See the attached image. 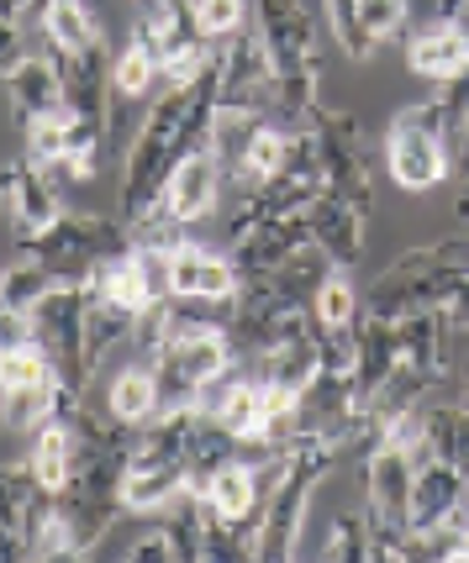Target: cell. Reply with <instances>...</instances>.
I'll list each match as a JSON object with an SVG mask.
<instances>
[{"mask_svg":"<svg viewBox=\"0 0 469 563\" xmlns=\"http://www.w3.org/2000/svg\"><path fill=\"white\" fill-rule=\"evenodd\" d=\"M190 106H196V85L159 90V100H149V111H143V122H138L132 143H127V158H122V221H132L138 211H149L174 164H179L185 153H196L190 137H185Z\"/></svg>","mask_w":469,"mask_h":563,"instance_id":"obj_1","label":"cell"},{"mask_svg":"<svg viewBox=\"0 0 469 563\" xmlns=\"http://www.w3.org/2000/svg\"><path fill=\"white\" fill-rule=\"evenodd\" d=\"M338 442L327 438H301L291 448V464L285 474L264 490V506H259V542H253V563H285L301 553V532H306V516H312V500H317L327 468L338 464Z\"/></svg>","mask_w":469,"mask_h":563,"instance_id":"obj_2","label":"cell"},{"mask_svg":"<svg viewBox=\"0 0 469 563\" xmlns=\"http://www.w3.org/2000/svg\"><path fill=\"white\" fill-rule=\"evenodd\" d=\"M385 169L406 196H427L454 174V117L444 90L401 106L385 126Z\"/></svg>","mask_w":469,"mask_h":563,"instance_id":"obj_3","label":"cell"},{"mask_svg":"<svg viewBox=\"0 0 469 563\" xmlns=\"http://www.w3.org/2000/svg\"><path fill=\"white\" fill-rule=\"evenodd\" d=\"M26 258L48 264L58 279H90V274L127 247V221L122 217H96V211H64V217L32 232L26 243H17Z\"/></svg>","mask_w":469,"mask_h":563,"instance_id":"obj_4","label":"cell"},{"mask_svg":"<svg viewBox=\"0 0 469 563\" xmlns=\"http://www.w3.org/2000/svg\"><path fill=\"white\" fill-rule=\"evenodd\" d=\"M90 295H96L90 279H58L32 306V338L48 347L53 364H58V379L79 395L90 385V368H85V311H90Z\"/></svg>","mask_w":469,"mask_h":563,"instance_id":"obj_5","label":"cell"},{"mask_svg":"<svg viewBox=\"0 0 469 563\" xmlns=\"http://www.w3.org/2000/svg\"><path fill=\"white\" fill-rule=\"evenodd\" d=\"M454 279H465V274L444 269L433 243L406 247L401 258H391V264L370 279L364 311H370V317H385V321H401L406 311H417V306H444V295L454 290Z\"/></svg>","mask_w":469,"mask_h":563,"instance_id":"obj_6","label":"cell"},{"mask_svg":"<svg viewBox=\"0 0 469 563\" xmlns=\"http://www.w3.org/2000/svg\"><path fill=\"white\" fill-rule=\"evenodd\" d=\"M312 137H317V153H321V179L332 196H348L359 206H374L370 200V153H364V126L353 111L343 106H317L312 117Z\"/></svg>","mask_w":469,"mask_h":563,"instance_id":"obj_7","label":"cell"},{"mask_svg":"<svg viewBox=\"0 0 469 563\" xmlns=\"http://www.w3.org/2000/svg\"><path fill=\"white\" fill-rule=\"evenodd\" d=\"M417 464L401 442L380 438L364 453V468H359V490H364V506H370L374 527H406L412 532V479H417Z\"/></svg>","mask_w":469,"mask_h":563,"instance_id":"obj_8","label":"cell"},{"mask_svg":"<svg viewBox=\"0 0 469 563\" xmlns=\"http://www.w3.org/2000/svg\"><path fill=\"white\" fill-rule=\"evenodd\" d=\"M274 69L264 37L253 32V22L243 32H232L227 43H217V85H222V106H248V111H264L270 117V96H274Z\"/></svg>","mask_w":469,"mask_h":563,"instance_id":"obj_9","label":"cell"},{"mask_svg":"<svg viewBox=\"0 0 469 563\" xmlns=\"http://www.w3.org/2000/svg\"><path fill=\"white\" fill-rule=\"evenodd\" d=\"M306 227H312V247L327 253L332 269H359L364 264V253H370V206L321 190L306 206Z\"/></svg>","mask_w":469,"mask_h":563,"instance_id":"obj_10","label":"cell"},{"mask_svg":"<svg viewBox=\"0 0 469 563\" xmlns=\"http://www.w3.org/2000/svg\"><path fill=\"white\" fill-rule=\"evenodd\" d=\"M253 32L264 37L274 69L317 64V16L306 0H253Z\"/></svg>","mask_w":469,"mask_h":563,"instance_id":"obj_11","label":"cell"},{"mask_svg":"<svg viewBox=\"0 0 469 563\" xmlns=\"http://www.w3.org/2000/svg\"><path fill=\"white\" fill-rule=\"evenodd\" d=\"M306 247H312V227H306V211H301V217H274V221H259V227L238 232L227 253H232L238 279H259V274L285 269Z\"/></svg>","mask_w":469,"mask_h":563,"instance_id":"obj_12","label":"cell"},{"mask_svg":"<svg viewBox=\"0 0 469 563\" xmlns=\"http://www.w3.org/2000/svg\"><path fill=\"white\" fill-rule=\"evenodd\" d=\"M222 196H227L222 164H217L206 147H196V153H185V158L170 169L164 190H159V206H164L174 221L196 227V221H206L217 206H222Z\"/></svg>","mask_w":469,"mask_h":563,"instance_id":"obj_13","label":"cell"},{"mask_svg":"<svg viewBox=\"0 0 469 563\" xmlns=\"http://www.w3.org/2000/svg\"><path fill=\"white\" fill-rule=\"evenodd\" d=\"M58 79H64V111L79 122L106 126V117H111V48H106V37L79 53H58Z\"/></svg>","mask_w":469,"mask_h":563,"instance_id":"obj_14","label":"cell"},{"mask_svg":"<svg viewBox=\"0 0 469 563\" xmlns=\"http://www.w3.org/2000/svg\"><path fill=\"white\" fill-rule=\"evenodd\" d=\"M238 269H232V253H217V247L185 243L170 253V295L174 300H238Z\"/></svg>","mask_w":469,"mask_h":563,"instance_id":"obj_15","label":"cell"},{"mask_svg":"<svg viewBox=\"0 0 469 563\" xmlns=\"http://www.w3.org/2000/svg\"><path fill=\"white\" fill-rule=\"evenodd\" d=\"M406 69L417 74V79H433V85L459 79L469 69V26L459 16L454 22L433 16L417 32H406Z\"/></svg>","mask_w":469,"mask_h":563,"instance_id":"obj_16","label":"cell"},{"mask_svg":"<svg viewBox=\"0 0 469 563\" xmlns=\"http://www.w3.org/2000/svg\"><path fill=\"white\" fill-rule=\"evenodd\" d=\"M359 411H364V406H359V390H353V374H332V368H321L317 379L301 390L296 427H301V438L338 442L343 438V427L359 417Z\"/></svg>","mask_w":469,"mask_h":563,"instance_id":"obj_17","label":"cell"},{"mask_svg":"<svg viewBox=\"0 0 469 563\" xmlns=\"http://www.w3.org/2000/svg\"><path fill=\"white\" fill-rule=\"evenodd\" d=\"M6 100H11V122L26 126L37 117H48L64 106V79H58V53L53 48H32L6 74Z\"/></svg>","mask_w":469,"mask_h":563,"instance_id":"obj_18","label":"cell"},{"mask_svg":"<svg viewBox=\"0 0 469 563\" xmlns=\"http://www.w3.org/2000/svg\"><path fill=\"white\" fill-rule=\"evenodd\" d=\"M132 37L149 43V48L159 53V64H164L170 53L200 43L206 32H200L196 0H143V5H138V22H132Z\"/></svg>","mask_w":469,"mask_h":563,"instance_id":"obj_19","label":"cell"},{"mask_svg":"<svg viewBox=\"0 0 469 563\" xmlns=\"http://www.w3.org/2000/svg\"><path fill=\"white\" fill-rule=\"evenodd\" d=\"M353 338H359V353H353V390H359V406L370 411V400L380 395V385L395 374L401 364V343H395V321L385 317H359L353 327Z\"/></svg>","mask_w":469,"mask_h":563,"instance_id":"obj_20","label":"cell"},{"mask_svg":"<svg viewBox=\"0 0 469 563\" xmlns=\"http://www.w3.org/2000/svg\"><path fill=\"white\" fill-rule=\"evenodd\" d=\"M6 211H11V227H17V243H26L32 232H43V227H53V221L64 217V200H58V185H53L48 174L22 158L17 179H11Z\"/></svg>","mask_w":469,"mask_h":563,"instance_id":"obj_21","label":"cell"},{"mask_svg":"<svg viewBox=\"0 0 469 563\" xmlns=\"http://www.w3.org/2000/svg\"><path fill=\"white\" fill-rule=\"evenodd\" d=\"M469 490V474L465 468H454L448 459H422L417 464V479H412V532L417 527H438Z\"/></svg>","mask_w":469,"mask_h":563,"instance_id":"obj_22","label":"cell"},{"mask_svg":"<svg viewBox=\"0 0 469 563\" xmlns=\"http://www.w3.org/2000/svg\"><path fill=\"white\" fill-rule=\"evenodd\" d=\"M132 327H138V311L111 300V295H90V311H85V368L96 379L100 368L111 364L117 347H132Z\"/></svg>","mask_w":469,"mask_h":563,"instance_id":"obj_23","label":"cell"},{"mask_svg":"<svg viewBox=\"0 0 469 563\" xmlns=\"http://www.w3.org/2000/svg\"><path fill=\"white\" fill-rule=\"evenodd\" d=\"M206 506L232 521V527H248V521H259V506H264V479H259V468L248 464V459H232L211 474V485H206Z\"/></svg>","mask_w":469,"mask_h":563,"instance_id":"obj_24","label":"cell"},{"mask_svg":"<svg viewBox=\"0 0 469 563\" xmlns=\"http://www.w3.org/2000/svg\"><path fill=\"white\" fill-rule=\"evenodd\" d=\"M264 122H270L264 111H248V106H217V117H211V126H206V153L222 164L227 190L243 179V153H248L253 132H259Z\"/></svg>","mask_w":469,"mask_h":563,"instance_id":"obj_25","label":"cell"},{"mask_svg":"<svg viewBox=\"0 0 469 563\" xmlns=\"http://www.w3.org/2000/svg\"><path fill=\"white\" fill-rule=\"evenodd\" d=\"M58 506V495L43 490V479L32 474V464H0V521L6 527H22V532H32L43 516Z\"/></svg>","mask_w":469,"mask_h":563,"instance_id":"obj_26","label":"cell"},{"mask_svg":"<svg viewBox=\"0 0 469 563\" xmlns=\"http://www.w3.org/2000/svg\"><path fill=\"white\" fill-rule=\"evenodd\" d=\"M395 343H401V358L417 368H433V374H448V321L438 306H417L395 321Z\"/></svg>","mask_w":469,"mask_h":563,"instance_id":"obj_27","label":"cell"},{"mask_svg":"<svg viewBox=\"0 0 469 563\" xmlns=\"http://www.w3.org/2000/svg\"><path fill=\"white\" fill-rule=\"evenodd\" d=\"M179 490H185V464H143V459H127V474H122L127 516H159Z\"/></svg>","mask_w":469,"mask_h":563,"instance_id":"obj_28","label":"cell"},{"mask_svg":"<svg viewBox=\"0 0 469 563\" xmlns=\"http://www.w3.org/2000/svg\"><path fill=\"white\" fill-rule=\"evenodd\" d=\"M106 411L117 421H127V427H149V421L159 417V379H153L149 358L117 368V374L106 379Z\"/></svg>","mask_w":469,"mask_h":563,"instance_id":"obj_29","label":"cell"},{"mask_svg":"<svg viewBox=\"0 0 469 563\" xmlns=\"http://www.w3.org/2000/svg\"><path fill=\"white\" fill-rule=\"evenodd\" d=\"M26 464H32V474L43 479V490H53V495L69 490V474H75V432H69V421L64 417L43 421V427L32 432Z\"/></svg>","mask_w":469,"mask_h":563,"instance_id":"obj_30","label":"cell"},{"mask_svg":"<svg viewBox=\"0 0 469 563\" xmlns=\"http://www.w3.org/2000/svg\"><path fill=\"white\" fill-rule=\"evenodd\" d=\"M253 374L259 379H274V385H291V390H306L312 379L321 374V353H317V332L306 327L301 338H285L280 347H270V353H259L253 358Z\"/></svg>","mask_w":469,"mask_h":563,"instance_id":"obj_31","label":"cell"},{"mask_svg":"<svg viewBox=\"0 0 469 563\" xmlns=\"http://www.w3.org/2000/svg\"><path fill=\"white\" fill-rule=\"evenodd\" d=\"M422 427H427V453L448 459L454 468L469 474V406H459V400H427L422 406Z\"/></svg>","mask_w":469,"mask_h":563,"instance_id":"obj_32","label":"cell"},{"mask_svg":"<svg viewBox=\"0 0 469 563\" xmlns=\"http://www.w3.org/2000/svg\"><path fill=\"white\" fill-rule=\"evenodd\" d=\"M58 511H64L69 532H75L79 559H85V553H96L100 542H106V532L117 527V516H122L127 506L111 500V495H58Z\"/></svg>","mask_w":469,"mask_h":563,"instance_id":"obj_33","label":"cell"},{"mask_svg":"<svg viewBox=\"0 0 469 563\" xmlns=\"http://www.w3.org/2000/svg\"><path fill=\"white\" fill-rule=\"evenodd\" d=\"M238 459V438L232 432H222L217 421L206 417L196 427V438H190V448H185V490L206 495V485H211V474L222 464H232Z\"/></svg>","mask_w":469,"mask_h":563,"instance_id":"obj_34","label":"cell"},{"mask_svg":"<svg viewBox=\"0 0 469 563\" xmlns=\"http://www.w3.org/2000/svg\"><path fill=\"white\" fill-rule=\"evenodd\" d=\"M43 37H48V48L58 53H79L100 43V16L90 0H53L48 16H43Z\"/></svg>","mask_w":469,"mask_h":563,"instance_id":"obj_35","label":"cell"},{"mask_svg":"<svg viewBox=\"0 0 469 563\" xmlns=\"http://www.w3.org/2000/svg\"><path fill=\"white\" fill-rule=\"evenodd\" d=\"M90 285H96L100 295H111V300H122V306H132V311H143L149 300H159V295L149 290V274H143V264H138V253H132V243L117 247L106 264H100L96 274H90Z\"/></svg>","mask_w":469,"mask_h":563,"instance_id":"obj_36","label":"cell"},{"mask_svg":"<svg viewBox=\"0 0 469 563\" xmlns=\"http://www.w3.org/2000/svg\"><path fill=\"white\" fill-rule=\"evenodd\" d=\"M69 132H75V117L58 106L48 117H37V122L22 126V147H26V164H37L43 174H58L64 164V153H69Z\"/></svg>","mask_w":469,"mask_h":563,"instance_id":"obj_37","label":"cell"},{"mask_svg":"<svg viewBox=\"0 0 469 563\" xmlns=\"http://www.w3.org/2000/svg\"><path fill=\"white\" fill-rule=\"evenodd\" d=\"M321 22H327V37L338 43V53L343 58H353V64H370L374 58V43L370 26H364V11H359V0H321Z\"/></svg>","mask_w":469,"mask_h":563,"instance_id":"obj_38","label":"cell"},{"mask_svg":"<svg viewBox=\"0 0 469 563\" xmlns=\"http://www.w3.org/2000/svg\"><path fill=\"white\" fill-rule=\"evenodd\" d=\"M291 137H296V126H280V122L259 126L243 153V179H238V185H259V179L285 174V164H291ZM238 185H232V190H238Z\"/></svg>","mask_w":469,"mask_h":563,"instance_id":"obj_39","label":"cell"},{"mask_svg":"<svg viewBox=\"0 0 469 563\" xmlns=\"http://www.w3.org/2000/svg\"><path fill=\"white\" fill-rule=\"evenodd\" d=\"M111 90L122 100H149L159 90V53L138 37H127V48L111 58Z\"/></svg>","mask_w":469,"mask_h":563,"instance_id":"obj_40","label":"cell"},{"mask_svg":"<svg viewBox=\"0 0 469 563\" xmlns=\"http://www.w3.org/2000/svg\"><path fill=\"white\" fill-rule=\"evenodd\" d=\"M58 285V274L48 264H37V258H17V264H6L0 269V306H11V311H26L32 317V306L43 300V295Z\"/></svg>","mask_w":469,"mask_h":563,"instance_id":"obj_41","label":"cell"},{"mask_svg":"<svg viewBox=\"0 0 469 563\" xmlns=\"http://www.w3.org/2000/svg\"><path fill=\"white\" fill-rule=\"evenodd\" d=\"M53 379H58V364L37 338L0 353V390H32V385H53Z\"/></svg>","mask_w":469,"mask_h":563,"instance_id":"obj_42","label":"cell"},{"mask_svg":"<svg viewBox=\"0 0 469 563\" xmlns=\"http://www.w3.org/2000/svg\"><path fill=\"white\" fill-rule=\"evenodd\" d=\"M312 317H317L321 327H353V321L364 317V300H359V290H353L348 269H327L317 300H312Z\"/></svg>","mask_w":469,"mask_h":563,"instance_id":"obj_43","label":"cell"},{"mask_svg":"<svg viewBox=\"0 0 469 563\" xmlns=\"http://www.w3.org/2000/svg\"><path fill=\"white\" fill-rule=\"evenodd\" d=\"M100 153H106V126H100V122H79V117H75L69 153H64L58 174H48V179H96V174H100Z\"/></svg>","mask_w":469,"mask_h":563,"instance_id":"obj_44","label":"cell"},{"mask_svg":"<svg viewBox=\"0 0 469 563\" xmlns=\"http://www.w3.org/2000/svg\"><path fill=\"white\" fill-rule=\"evenodd\" d=\"M317 553L327 563H364V559H370V521H364V516H353V511L338 516Z\"/></svg>","mask_w":469,"mask_h":563,"instance_id":"obj_45","label":"cell"},{"mask_svg":"<svg viewBox=\"0 0 469 563\" xmlns=\"http://www.w3.org/2000/svg\"><path fill=\"white\" fill-rule=\"evenodd\" d=\"M196 11H200V32L211 43H227L232 32H243L253 22V0H196Z\"/></svg>","mask_w":469,"mask_h":563,"instance_id":"obj_46","label":"cell"},{"mask_svg":"<svg viewBox=\"0 0 469 563\" xmlns=\"http://www.w3.org/2000/svg\"><path fill=\"white\" fill-rule=\"evenodd\" d=\"M359 11L374 43H395L412 32V0H359Z\"/></svg>","mask_w":469,"mask_h":563,"instance_id":"obj_47","label":"cell"},{"mask_svg":"<svg viewBox=\"0 0 469 563\" xmlns=\"http://www.w3.org/2000/svg\"><path fill=\"white\" fill-rule=\"evenodd\" d=\"M26 53H32V43H26V22H22V16H6V11H0V79L17 69Z\"/></svg>","mask_w":469,"mask_h":563,"instance_id":"obj_48","label":"cell"},{"mask_svg":"<svg viewBox=\"0 0 469 563\" xmlns=\"http://www.w3.org/2000/svg\"><path fill=\"white\" fill-rule=\"evenodd\" d=\"M127 563H170L174 559V542H170V532H164V527H153V532H143V538L138 542H127V553H122Z\"/></svg>","mask_w":469,"mask_h":563,"instance_id":"obj_49","label":"cell"},{"mask_svg":"<svg viewBox=\"0 0 469 563\" xmlns=\"http://www.w3.org/2000/svg\"><path fill=\"white\" fill-rule=\"evenodd\" d=\"M22 343H32V317L0 306V353H11V347H22Z\"/></svg>","mask_w":469,"mask_h":563,"instance_id":"obj_50","label":"cell"},{"mask_svg":"<svg viewBox=\"0 0 469 563\" xmlns=\"http://www.w3.org/2000/svg\"><path fill=\"white\" fill-rule=\"evenodd\" d=\"M433 253H438V264L454 274H469V232H454V238H438L433 243Z\"/></svg>","mask_w":469,"mask_h":563,"instance_id":"obj_51","label":"cell"},{"mask_svg":"<svg viewBox=\"0 0 469 563\" xmlns=\"http://www.w3.org/2000/svg\"><path fill=\"white\" fill-rule=\"evenodd\" d=\"M22 559H32V542H26V532H22V527H6V521H0V563H22Z\"/></svg>","mask_w":469,"mask_h":563,"instance_id":"obj_52","label":"cell"},{"mask_svg":"<svg viewBox=\"0 0 469 563\" xmlns=\"http://www.w3.org/2000/svg\"><path fill=\"white\" fill-rule=\"evenodd\" d=\"M465 11V0H433V16H444V22H454Z\"/></svg>","mask_w":469,"mask_h":563,"instance_id":"obj_53","label":"cell"},{"mask_svg":"<svg viewBox=\"0 0 469 563\" xmlns=\"http://www.w3.org/2000/svg\"><path fill=\"white\" fill-rule=\"evenodd\" d=\"M11 179H17V164L0 169V211H6V200H11Z\"/></svg>","mask_w":469,"mask_h":563,"instance_id":"obj_54","label":"cell"},{"mask_svg":"<svg viewBox=\"0 0 469 563\" xmlns=\"http://www.w3.org/2000/svg\"><path fill=\"white\" fill-rule=\"evenodd\" d=\"M138 5H143V0H138Z\"/></svg>","mask_w":469,"mask_h":563,"instance_id":"obj_55","label":"cell"},{"mask_svg":"<svg viewBox=\"0 0 469 563\" xmlns=\"http://www.w3.org/2000/svg\"><path fill=\"white\" fill-rule=\"evenodd\" d=\"M0 395H6V390H0Z\"/></svg>","mask_w":469,"mask_h":563,"instance_id":"obj_56","label":"cell"}]
</instances>
